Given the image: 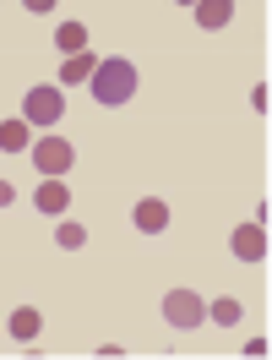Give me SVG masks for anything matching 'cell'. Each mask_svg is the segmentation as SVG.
I'll return each instance as SVG.
<instances>
[{
    "instance_id": "6da1fadb",
    "label": "cell",
    "mask_w": 272,
    "mask_h": 360,
    "mask_svg": "<svg viewBox=\"0 0 272 360\" xmlns=\"http://www.w3.org/2000/svg\"><path fill=\"white\" fill-rule=\"evenodd\" d=\"M136 93V66L131 60H98L93 71V98L98 104H125Z\"/></svg>"
},
{
    "instance_id": "7a4b0ae2",
    "label": "cell",
    "mask_w": 272,
    "mask_h": 360,
    "mask_svg": "<svg viewBox=\"0 0 272 360\" xmlns=\"http://www.w3.org/2000/svg\"><path fill=\"white\" fill-rule=\"evenodd\" d=\"M33 164H39V175L60 180L76 164V153H71V142H60V136H44V142H33Z\"/></svg>"
},
{
    "instance_id": "3957f363",
    "label": "cell",
    "mask_w": 272,
    "mask_h": 360,
    "mask_svg": "<svg viewBox=\"0 0 272 360\" xmlns=\"http://www.w3.org/2000/svg\"><path fill=\"white\" fill-rule=\"evenodd\" d=\"M163 316H169V328H202L207 306L191 290H169V295H163Z\"/></svg>"
},
{
    "instance_id": "277c9868",
    "label": "cell",
    "mask_w": 272,
    "mask_h": 360,
    "mask_svg": "<svg viewBox=\"0 0 272 360\" xmlns=\"http://www.w3.org/2000/svg\"><path fill=\"white\" fill-rule=\"evenodd\" d=\"M60 115H66L60 88H33V93H27V126H55Z\"/></svg>"
},
{
    "instance_id": "5b68a950",
    "label": "cell",
    "mask_w": 272,
    "mask_h": 360,
    "mask_svg": "<svg viewBox=\"0 0 272 360\" xmlns=\"http://www.w3.org/2000/svg\"><path fill=\"white\" fill-rule=\"evenodd\" d=\"M229 246H234L240 262H261V257H267V229H261V224H240Z\"/></svg>"
},
{
    "instance_id": "8992f818",
    "label": "cell",
    "mask_w": 272,
    "mask_h": 360,
    "mask_svg": "<svg viewBox=\"0 0 272 360\" xmlns=\"http://www.w3.org/2000/svg\"><path fill=\"white\" fill-rule=\"evenodd\" d=\"M136 229H142V235H163V229H169V207H163L158 197H142V202H136Z\"/></svg>"
},
{
    "instance_id": "52a82bcc",
    "label": "cell",
    "mask_w": 272,
    "mask_h": 360,
    "mask_svg": "<svg viewBox=\"0 0 272 360\" xmlns=\"http://www.w3.org/2000/svg\"><path fill=\"white\" fill-rule=\"evenodd\" d=\"M71 207V186L66 180H39V213H66Z\"/></svg>"
},
{
    "instance_id": "ba28073f",
    "label": "cell",
    "mask_w": 272,
    "mask_h": 360,
    "mask_svg": "<svg viewBox=\"0 0 272 360\" xmlns=\"http://www.w3.org/2000/svg\"><path fill=\"white\" fill-rule=\"evenodd\" d=\"M55 44L66 49V60H71V55H88V27H82V22H60V27H55Z\"/></svg>"
},
{
    "instance_id": "9c48e42d",
    "label": "cell",
    "mask_w": 272,
    "mask_h": 360,
    "mask_svg": "<svg viewBox=\"0 0 272 360\" xmlns=\"http://www.w3.org/2000/svg\"><path fill=\"white\" fill-rule=\"evenodd\" d=\"M207 316H212V322H218V328H234V322H240V316H245V306H240V300H234V295H218V300H212V306H207Z\"/></svg>"
},
{
    "instance_id": "30bf717a",
    "label": "cell",
    "mask_w": 272,
    "mask_h": 360,
    "mask_svg": "<svg viewBox=\"0 0 272 360\" xmlns=\"http://www.w3.org/2000/svg\"><path fill=\"white\" fill-rule=\"evenodd\" d=\"M229 17H234L229 0H202V6H196V22L202 27H229Z\"/></svg>"
},
{
    "instance_id": "8fae6325",
    "label": "cell",
    "mask_w": 272,
    "mask_h": 360,
    "mask_svg": "<svg viewBox=\"0 0 272 360\" xmlns=\"http://www.w3.org/2000/svg\"><path fill=\"white\" fill-rule=\"evenodd\" d=\"M11 338H39V311H33V306H17V311H11Z\"/></svg>"
},
{
    "instance_id": "7c38bea8",
    "label": "cell",
    "mask_w": 272,
    "mask_h": 360,
    "mask_svg": "<svg viewBox=\"0 0 272 360\" xmlns=\"http://www.w3.org/2000/svg\"><path fill=\"white\" fill-rule=\"evenodd\" d=\"M0 148H6V153H22L27 148V120H0Z\"/></svg>"
},
{
    "instance_id": "4fadbf2b",
    "label": "cell",
    "mask_w": 272,
    "mask_h": 360,
    "mask_svg": "<svg viewBox=\"0 0 272 360\" xmlns=\"http://www.w3.org/2000/svg\"><path fill=\"white\" fill-rule=\"evenodd\" d=\"M93 71H98V60H93V55H71L66 66H60V82H88Z\"/></svg>"
},
{
    "instance_id": "5bb4252c",
    "label": "cell",
    "mask_w": 272,
    "mask_h": 360,
    "mask_svg": "<svg viewBox=\"0 0 272 360\" xmlns=\"http://www.w3.org/2000/svg\"><path fill=\"white\" fill-rule=\"evenodd\" d=\"M55 240H60L66 251H76L82 240H88V235H82V224H60V229H55Z\"/></svg>"
},
{
    "instance_id": "9a60e30c",
    "label": "cell",
    "mask_w": 272,
    "mask_h": 360,
    "mask_svg": "<svg viewBox=\"0 0 272 360\" xmlns=\"http://www.w3.org/2000/svg\"><path fill=\"white\" fill-rule=\"evenodd\" d=\"M11 197H17V191H11L6 180H0V207H11Z\"/></svg>"
}]
</instances>
